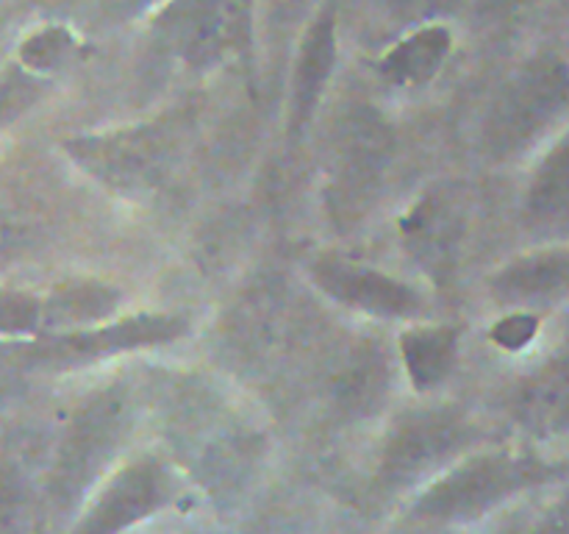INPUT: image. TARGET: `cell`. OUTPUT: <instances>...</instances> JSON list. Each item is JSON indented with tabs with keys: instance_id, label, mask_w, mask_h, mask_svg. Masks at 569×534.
I'll use <instances>...</instances> for the list:
<instances>
[{
	"instance_id": "cell-26",
	"label": "cell",
	"mask_w": 569,
	"mask_h": 534,
	"mask_svg": "<svg viewBox=\"0 0 569 534\" xmlns=\"http://www.w3.org/2000/svg\"><path fill=\"white\" fill-rule=\"evenodd\" d=\"M461 0H398V11L409 20H431L437 14H448Z\"/></svg>"
},
{
	"instance_id": "cell-9",
	"label": "cell",
	"mask_w": 569,
	"mask_h": 534,
	"mask_svg": "<svg viewBox=\"0 0 569 534\" xmlns=\"http://www.w3.org/2000/svg\"><path fill=\"white\" fill-rule=\"evenodd\" d=\"M187 332V320L178 315H137L109 326L72 328V332L31 345V362H83L122 350L150 348L178 339Z\"/></svg>"
},
{
	"instance_id": "cell-2",
	"label": "cell",
	"mask_w": 569,
	"mask_h": 534,
	"mask_svg": "<svg viewBox=\"0 0 569 534\" xmlns=\"http://www.w3.org/2000/svg\"><path fill=\"white\" fill-rule=\"evenodd\" d=\"M567 465L515 451H483L445 471L411 506L420 526H459L481 521L526 490L556 482Z\"/></svg>"
},
{
	"instance_id": "cell-15",
	"label": "cell",
	"mask_w": 569,
	"mask_h": 534,
	"mask_svg": "<svg viewBox=\"0 0 569 534\" xmlns=\"http://www.w3.org/2000/svg\"><path fill=\"white\" fill-rule=\"evenodd\" d=\"M509 412L533 434L569 426V356H550L526 373L511 389Z\"/></svg>"
},
{
	"instance_id": "cell-10",
	"label": "cell",
	"mask_w": 569,
	"mask_h": 534,
	"mask_svg": "<svg viewBox=\"0 0 569 534\" xmlns=\"http://www.w3.org/2000/svg\"><path fill=\"white\" fill-rule=\"evenodd\" d=\"M311 281L337 304L372 317H411L422 309L415 287L361 261L322 256L311 265Z\"/></svg>"
},
{
	"instance_id": "cell-3",
	"label": "cell",
	"mask_w": 569,
	"mask_h": 534,
	"mask_svg": "<svg viewBox=\"0 0 569 534\" xmlns=\"http://www.w3.org/2000/svg\"><path fill=\"white\" fill-rule=\"evenodd\" d=\"M569 120V61L545 50L495 95L483 122V150L495 161L526 156Z\"/></svg>"
},
{
	"instance_id": "cell-17",
	"label": "cell",
	"mask_w": 569,
	"mask_h": 534,
	"mask_svg": "<svg viewBox=\"0 0 569 534\" xmlns=\"http://www.w3.org/2000/svg\"><path fill=\"white\" fill-rule=\"evenodd\" d=\"M453 37L445 26H422L406 39H400L395 48L387 50L381 59V76L395 87H422L433 81L442 65L448 61Z\"/></svg>"
},
{
	"instance_id": "cell-12",
	"label": "cell",
	"mask_w": 569,
	"mask_h": 534,
	"mask_svg": "<svg viewBox=\"0 0 569 534\" xmlns=\"http://www.w3.org/2000/svg\"><path fill=\"white\" fill-rule=\"evenodd\" d=\"M176 33L189 65H214L242 50L250 33V0H187L176 14Z\"/></svg>"
},
{
	"instance_id": "cell-18",
	"label": "cell",
	"mask_w": 569,
	"mask_h": 534,
	"mask_svg": "<svg viewBox=\"0 0 569 534\" xmlns=\"http://www.w3.org/2000/svg\"><path fill=\"white\" fill-rule=\"evenodd\" d=\"M400 359L420 393L439 387L459 359V328L415 326L400 337Z\"/></svg>"
},
{
	"instance_id": "cell-11",
	"label": "cell",
	"mask_w": 569,
	"mask_h": 534,
	"mask_svg": "<svg viewBox=\"0 0 569 534\" xmlns=\"http://www.w3.org/2000/svg\"><path fill=\"white\" fill-rule=\"evenodd\" d=\"M392 384V362L387 348L376 339H359L348 345L328 370V404L345 423L372 417L387 404Z\"/></svg>"
},
{
	"instance_id": "cell-16",
	"label": "cell",
	"mask_w": 569,
	"mask_h": 534,
	"mask_svg": "<svg viewBox=\"0 0 569 534\" xmlns=\"http://www.w3.org/2000/svg\"><path fill=\"white\" fill-rule=\"evenodd\" d=\"M298 317L289 298L283 300L270 293L242 309L231 339H237V348L244 359L264 367V362L278 359L292 348L300 334Z\"/></svg>"
},
{
	"instance_id": "cell-28",
	"label": "cell",
	"mask_w": 569,
	"mask_h": 534,
	"mask_svg": "<svg viewBox=\"0 0 569 534\" xmlns=\"http://www.w3.org/2000/svg\"><path fill=\"white\" fill-rule=\"evenodd\" d=\"M409 534H445V532H431V528H426V532H409Z\"/></svg>"
},
{
	"instance_id": "cell-7",
	"label": "cell",
	"mask_w": 569,
	"mask_h": 534,
	"mask_svg": "<svg viewBox=\"0 0 569 534\" xmlns=\"http://www.w3.org/2000/svg\"><path fill=\"white\" fill-rule=\"evenodd\" d=\"M181 498V482L170 462L142 454L122 465L98 490L67 534H126Z\"/></svg>"
},
{
	"instance_id": "cell-5",
	"label": "cell",
	"mask_w": 569,
	"mask_h": 534,
	"mask_svg": "<svg viewBox=\"0 0 569 534\" xmlns=\"http://www.w3.org/2000/svg\"><path fill=\"white\" fill-rule=\"evenodd\" d=\"M478 439V428L456 406L406 412L387 434L376 484L381 493H403L459 459Z\"/></svg>"
},
{
	"instance_id": "cell-8",
	"label": "cell",
	"mask_w": 569,
	"mask_h": 534,
	"mask_svg": "<svg viewBox=\"0 0 569 534\" xmlns=\"http://www.w3.org/2000/svg\"><path fill=\"white\" fill-rule=\"evenodd\" d=\"M470 206L459 187H433L400 217V243L415 265L445 287L461 265Z\"/></svg>"
},
{
	"instance_id": "cell-21",
	"label": "cell",
	"mask_w": 569,
	"mask_h": 534,
	"mask_svg": "<svg viewBox=\"0 0 569 534\" xmlns=\"http://www.w3.org/2000/svg\"><path fill=\"white\" fill-rule=\"evenodd\" d=\"M72 50H76V42H72L70 31H64V28H44V31H37L33 37L26 39L20 56L28 70L50 72L64 65L72 56Z\"/></svg>"
},
{
	"instance_id": "cell-6",
	"label": "cell",
	"mask_w": 569,
	"mask_h": 534,
	"mask_svg": "<svg viewBox=\"0 0 569 534\" xmlns=\"http://www.w3.org/2000/svg\"><path fill=\"white\" fill-rule=\"evenodd\" d=\"M395 137L378 111L353 109L337 128L328 181V209L339 228L359 226L378 200L392 161Z\"/></svg>"
},
{
	"instance_id": "cell-20",
	"label": "cell",
	"mask_w": 569,
	"mask_h": 534,
	"mask_svg": "<svg viewBox=\"0 0 569 534\" xmlns=\"http://www.w3.org/2000/svg\"><path fill=\"white\" fill-rule=\"evenodd\" d=\"M42 490L20 459H0V534H39Z\"/></svg>"
},
{
	"instance_id": "cell-14",
	"label": "cell",
	"mask_w": 569,
	"mask_h": 534,
	"mask_svg": "<svg viewBox=\"0 0 569 534\" xmlns=\"http://www.w3.org/2000/svg\"><path fill=\"white\" fill-rule=\"evenodd\" d=\"M333 65H337V14L328 6L306 28L303 42L298 48V59H295L292 103H289L292 131H300L317 111L322 92L331 81Z\"/></svg>"
},
{
	"instance_id": "cell-1",
	"label": "cell",
	"mask_w": 569,
	"mask_h": 534,
	"mask_svg": "<svg viewBox=\"0 0 569 534\" xmlns=\"http://www.w3.org/2000/svg\"><path fill=\"white\" fill-rule=\"evenodd\" d=\"M133 423V400L122 384L100 389L64 428L42 484V523L61 526L106 476Z\"/></svg>"
},
{
	"instance_id": "cell-27",
	"label": "cell",
	"mask_w": 569,
	"mask_h": 534,
	"mask_svg": "<svg viewBox=\"0 0 569 534\" xmlns=\"http://www.w3.org/2000/svg\"><path fill=\"white\" fill-rule=\"evenodd\" d=\"M111 3L126 6V9H133V6H142V3H148V0H111Z\"/></svg>"
},
{
	"instance_id": "cell-25",
	"label": "cell",
	"mask_w": 569,
	"mask_h": 534,
	"mask_svg": "<svg viewBox=\"0 0 569 534\" xmlns=\"http://www.w3.org/2000/svg\"><path fill=\"white\" fill-rule=\"evenodd\" d=\"M526 534H569V495L550 504Z\"/></svg>"
},
{
	"instance_id": "cell-19",
	"label": "cell",
	"mask_w": 569,
	"mask_h": 534,
	"mask_svg": "<svg viewBox=\"0 0 569 534\" xmlns=\"http://www.w3.org/2000/svg\"><path fill=\"white\" fill-rule=\"evenodd\" d=\"M526 217L533 226L569 222V137L556 139L526 189Z\"/></svg>"
},
{
	"instance_id": "cell-23",
	"label": "cell",
	"mask_w": 569,
	"mask_h": 534,
	"mask_svg": "<svg viewBox=\"0 0 569 534\" xmlns=\"http://www.w3.org/2000/svg\"><path fill=\"white\" fill-rule=\"evenodd\" d=\"M103 312H111V293L106 289H72V293L59 295V298L50 304V320H94Z\"/></svg>"
},
{
	"instance_id": "cell-13",
	"label": "cell",
	"mask_w": 569,
	"mask_h": 534,
	"mask_svg": "<svg viewBox=\"0 0 569 534\" xmlns=\"http://www.w3.org/2000/svg\"><path fill=\"white\" fill-rule=\"evenodd\" d=\"M495 298L509 306L556 304L569 298V245L531 250L500 267L492 278Z\"/></svg>"
},
{
	"instance_id": "cell-4",
	"label": "cell",
	"mask_w": 569,
	"mask_h": 534,
	"mask_svg": "<svg viewBox=\"0 0 569 534\" xmlns=\"http://www.w3.org/2000/svg\"><path fill=\"white\" fill-rule=\"evenodd\" d=\"M72 159L103 187L126 198H153L176 176L183 156V128L172 117L89 134L67 142Z\"/></svg>"
},
{
	"instance_id": "cell-24",
	"label": "cell",
	"mask_w": 569,
	"mask_h": 534,
	"mask_svg": "<svg viewBox=\"0 0 569 534\" xmlns=\"http://www.w3.org/2000/svg\"><path fill=\"white\" fill-rule=\"evenodd\" d=\"M539 317L533 312H515L492 326V343L503 350H522L537 339Z\"/></svg>"
},
{
	"instance_id": "cell-22",
	"label": "cell",
	"mask_w": 569,
	"mask_h": 534,
	"mask_svg": "<svg viewBox=\"0 0 569 534\" xmlns=\"http://www.w3.org/2000/svg\"><path fill=\"white\" fill-rule=\"evenodd\" d=\"M42 300L26 293H0V334L3 337H20V334L37 332L42 323Z\"/></svg>"
}]
</instances>
